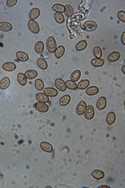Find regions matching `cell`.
<instances>
[{"mask_svg":"<svg viewBox=\"0 0 125 188\" xmlns=\"http://www.w3.org/2000/svg\"><path fill=\"white\" fill-rule=\"evenodd\" d=\"M46 45H47V49L49 53L51 54H54V51L56 50L57 49V43H56V40L54 37H49L48 38L47 41H46Z\"/></svg>","mask_w":125,"mask_h":188,"instance_id":"cell-1","label":"cell"},{"mask_svg":"<svg viewBox=\"0 0 125 188\" xmlns=\"http://www.w3.org/2000/svg\"><path fill=\"white\" fill-rule=\"evenodd\" d=\"M28 27L29 30L34 34H38L40 32V28H39L38 23L34 20H29L28 23Z\"/></svg>","mask_w":125,"mask_h":188,"instance_id":"cell-2","label":"cell"},{"mask_svg":"<svg viewBox=\"0 0 125 188\" xmlns=\"http://www.w3.org/2000/svg\"><path fill=\"white\" fill-rule=\"evenodd\" d=\"M34 108L39 112H42V113H46L48 111L49 107L48 106V105L46 103L44 102H37L34 104Z\"/></svg>","mask_w":125,"mask_h":188,"instance_id":"cell-3","label":"cell"},{"mask_svg":"<svg viewBox=\"0 0 125 188\" xmlns=\"http://www.w3.org/2000/svg\"><path fill=\"white\" fill-rule=\"evenodd\" d=\"M84 116L87 120H92L94 117V109L92 105H87L85 111H84Z\"/></svg>","mask_w":125,"mask_h":188,"instance_id":"cell-4","label":"cell"},{"mask_svg":"<svg viewBox=\"0 0 125 188\" xmlns=\"http://www.w3.org/2000/svg\"><path fill=\"white\" fill-rule=\"evenodd\" d=\"M83 28L89 32H93L97 29V23L94 21H88L83 24Z\"/></svg>","mask_w":125,"mask_h":188,"instance_id":"cell-5","label":"cell"},{"mask_svg":"<svg viewBox=\"0 0 125 188\" xmlns=\"http://www.w3.org/2000/svg\"><path fill=\"white\" fill-rule=\"evenodd\" d=\"M55 86H56V88H57L58 90H60V91H62V92H64V91L67 89L65 82H64L63 79H57L55 80Z\"/></svg>","mask_w":125,"mask_h":188,"instance_id":"cell-6","label":"cell"},{"mask_svg":"<svg viewBox=\"0 0 125 188\" xmlns=\"http://www.w3.org/2000/svg\"><path fill=\"white\" fill-rule=\"evenodd\" d=\"M86 107H87L86 102H85V101H80L79 103V105H77V108H76V113H77V115H83Z\"/></svg>","mask_w":125,"mask_h":188,"instance_id":"cell-7","label":"cell"},{"mask_svg":"<svg viewBox=\"0 0 125 188\" xmlns=\"http://www.w3.org/2000/svg\"><path fill=\"white\" fill-rule=\"evenodd\" d=\"M96 105H97V108L99 111L104 110L106 108V106H107V100H106V98L105 97H100L98 100V101H97Z\"/></svg>","mask_w":125,"mask_h":188,"instance_id":"cell-8","label":"cell"},{"mask_svg":"<svg viewBox=\"0 0 125 188\" xmlns=\"http://www.w3.org/2000/svg\"><path fill=\"white\" fill-rule=\"evenodd\" d=\"M13 29V25L9 22L0 23V30L3 32H9Z\"/></svg>","mask_w":125,"mask_h":188,"instance_id":"cell-9","label":"cell"},{"mask_svg":"<svg viewBox=\"0 0 125 188\" xmlns=\"http://www.w3.org/2000/svg\"><path fill=\"white\" fill-rule=\"evenodd\" d=\"M44 94L48 97H55L58 95V92L56 89L48 87V88L44 89Z\"/></svg>","mask_w":125,"mask_h":188,"instance_id":"cell-10","label":"cell"},{"mask_svg":"<svg viewBox=\"0 0 125 188\" xmlns=\"http://www.w3.org/2000/svg\"><path fill=\"white\" fill-rule=\"evenodd\" d=\"M40 16V9L38 8H34L33 9H31V11L29 13V18L30 20H35L36 19H38Z\"/></svg>","mask_w":125,"mask_h":188,"instance_id":"cell-11","label":"cell"},{"mask_svg":"<svg viewBox=\"0 0 125 188\" xmlns=\"http://www.w3.org/2000/svg\"><path fill=\"white\" fill-rule=\"evenodd\" d=\"M40 147L42 148L43 151H44L48 153H51L53 151V146L52 145L49 144L48 142H46V141H42L40 143Z\"/></svg>","mask_w":125,"mask_h":188,"instance_id":"cell-12","label":"cell"},{"mask_svg":"<svg viewBox=\"0 0 125 188\" xmlns=\"http://www.w3.org/2000/svg\"><path fill=\"white\" fill-rule=\"evenodd\" d=\"M3 69L7 72H12L16 69V65L13 62H7L3 65Z\"/></svg>","mask_w":125,"mask_h":188,"instance_id":"cell-13","label":"cell"},{"mask_svg":"<svg viewBox=\"0 0 125 188\" xmlns=\"http://www.w3.org/2000/svg\"><path fill=\"white\" fill-rule=\"evenodd\" d=\"M64 52H65V48L63 45H60V46L57 47V49H56V50L54 51V55L57 59H60L64 55Z\"/></svg>","mask_w":125,"mask_h":188,"instance_id":"cell-14","label":"cell"},{"mask_svg":"<svg viewBox=\"0 0 125 188\" xmlns=\"http://www.w3.org/2000/svg\"><path fill=\"white\" fill-rule=\"evenodd\" d=\"M119 59H120V53L117 52V51L112 52L108 56V60L109 62H115V61L118 60Z\"/></svg>","mask_w":125,"mask_h":188,"instance_id":"cell-15","label":"cell"},{"mask_svg":"<svg viewBox=\"0 0 125 188\" xmlns=\"http://www.w3.org/2000/svg\"><path fill=\"white\" fill-rule=\"evenodd\" d=\"M36 99L38 102H44V103H48L49 101L48 96H47L44 93H38L36 95Z\"/></svg>","mask_w":125,"mask_h":188,"instance_id":"cell-16","label":"cell"},{"mask_svg":"<svg viewBox=\"0 0 125 188\" xmlns=\"http://www.w3.org/2000/svg\"><path fill=\"white\" fill-rule=\"evenodd\" d=\"M9 85H10V79L8 77L3 78L0 81V89H6L9 87Z\"/></svg>","mask_w":125,"mask_h":188,"instance_id":"cell-17","label":"cell"},{"mask_svg":"<svg viewBox=\"0 0 125 188\" xmlns=\"http://www.w3.org/2000/svg\"><path fill=\"white\" fill-rule=\"evenodd\" d=\"M25 76L27 79H34L35 78L38 76V72L34 69H29V70H27L25 72Z\"/></svg>","mask_w":125,"mask_h":188,"instance_id":"cell-18","label":"cell"},{"mask_svg":"<svg viewBox=\"0 0 125 188\" xmlns=\"http://www.w3.org/2000/svg\"><path fill=\"white\" fill-rule=\"evenodd\" d=\"M34 49H35V52L37 54H42L44 52V44L42 41H38V42H37V44H35Z\"/></svg>","mask_w":125,"mask_h":188,"instance_id":"cell-19","label":"cell"},{"mask_svg":"<svg viewBox=\"0 0 125 188\" xmlns=\"http://www.w3.org/2000/svg\"><path fill=\"white\" fill-rule=\"evenodd\" d=\"M116 120V116H115V114L114 112H109L107 115V118H106V121L107 124L109 125H114V123L115 122Z\"/></svg>","mask_w":125,"mask_h":188,"instance_id":"cell-20","label":"cell"},{"mask_svg":"<svg viewBox=\"0 0 125 188\" xmlns=\"http://www.w3.org/2000/svg\"><path fill=\"white\" fill-rule=\"evenodd\" d=\"M104 176H105L104 172L102 171H99V170H95L92 172V177L97 180H101L104 177Z\"/></svg>","mask_w":125,"mask_h":188,"instance_id":"cell-21","label":"cell"},{"mask_svg":"<svg viewBox=\"0 0 125 188\" xmlns=\"http://www.w3.org/2000/svg\"><path fill=\"white\" fill-rule=\"evenodd\" d=\"M16 56L18 58V59L19 61H22V62H26L28 60V55L24 53V52H22V51H19L17 54H16Z\"/></svg>","mask_w":125,"mask_h":188,"instance_id":"cell-22","label":"cell"},{"mask_svg":"<svg viewBox=\"0 0 125 188\" xmlns=\"http://www.w3.org/2000/svg\"><path fill=\"white\" fill-rule=\"evenodd\" d=\"M70 100H71V97H70L68 95H63V96L62 98H60V100H59V105H60L61 106H66L67 105L69 104Z\"/></svg>","mask_w":125,"mask_h":188,"instance_id":"cell-23","label":"cell"},{"mask_svg":"<svg viewBox=\"0 0 125 188\" xmlns=\"http://www.w3.org/2000/svg\"><path fill=\"white\" fill-rule=\"evenodd\" d=\"M99 89L96 86H91V87H88L86 89V94L88 95H95L99 93Z\"/></svg>","mask_w":125,"mask_h":188,"instance_id":"cell-24","label":"cell"},{"mask_svg":"<svg viewBox=\"0 0 125 188\" xmlns=\"http://www.w3.org/2000/svg\"><path fill=\"white\" fill-rule=\"evenodd\" d=\"M37 65L41 69H48V63L44 59L39 58L37 61Z\"/></svg>","mask_w":125,"mask_h":188,"instance_id":"cell-25","label":"cell"},{"mask_svg":"<svg viewBox=\"0 0 125 188\" xmlns=\"http://www.w3.org/2000/svg\"><path fill=\"white\" fill-rule=\"evenodd\" d=\"M18 81H19V83L21 85H27V82H28V79L26 78L25 76V75L23 74V73H19V75H18Z\"/></svg>","mask_w":125,"mask_h":188,"instance_id":"cell-26","label":"cell"},{"mask_svg":"<svg viewBox=\"0 0 125 188\" xmlns=\"http://www.w3.org/2000/svg\"><path fill=\"white\" fill-rule=\"evenodd\" d=\"M91 64L94 67H101L104 65V60L102 59H98V58H95L93 59H92Z\"/></svg>","mask_w":125,"mask_h":188,"instance_id":"cell-27","label":"cell"},{"mask_svg":"<svg viewBox=\"0 0 125 188\" xmlns=\"http://www.w3.org/2000/svg\"><path fill=\"white\" fill-rule=\"evenodd\" d=\"M81 77V72L80 70H75L72 73V75H70V80L75 82V81H79Z\"/></svg>","mask_w":125,"mask_h":188,"instance_id":"cell-28","label":"cell"},{"mask_svg":"<svg viewBox=\"0 0 125 188\" xmlns=\"http://www.w3.org/2000/svg\"><path fill=\"white\" fill-rule=\"evenodd\" d=\"M89 80L83 79L82 81H79V83L77 85V88L79 89H85L89 87Z\"/></svg>","mask_w":125,"mask_h":188,"instance_id":"cell-29","label":"cell"},{"mask_svg":"<svg viewBox=\"0 0 125 188\" xmlns=\"http://www.w3.org/2000/svg\"><path fill=\"white\" fill-rule=\"evenodd\" d=\"M34 85H35L36 89L38 90V91H42L43 89H44V83L40 79H38L35 80Z\"/></svg>","mask_w":125,"mask_h":188,"instance_id":"cell-30","label":"cell"},{"mask_svg":"<svg viewBox=\"0 0 125 188\" xmlns=\"http://www.w3.org/2000/svg\"><path fill=\"white\" fill-rule=\"evenodd\" d=\"M64 13L66 14L67 17L73 16V8L70 4H67L66 6H64Z\"/></svg>","mask_w":125,"mask_h":188,"instance_id":"cell-31","label":"cell"},{"mask_svg":"<svg viewBox=\"0 0 125 188\" xmlns=\"http://www.w3.org/2000/svg\"><path fill=\"white\" fill-rule=\"evenodd\" d=\"M87 45H88L87 41L82 40V41H80V42H79L78 44H76L75 48H76V49L78 51H82V50H83V49H85L87 48Z\"/></svg>","mask_w":125,"mask_h":188,"instance_id":"cell-32","label":"cell"},{"mask_svg":"<svg viewBox=\"0 0 125 188\" xmlns=\"http://www.w3.org/2000/svg\"><path fill=\"white\" fill-rule=\"evenodd\" d=\"M93 55L96 58L98 59H101V57L103 55V52L101 48L99 46H96L93 48Z\"/></svg>","mask_w":125,"mask_h":188,"instance_id":"cell-33","label":"cell"},{"mask_svg":"<svg viewBox=\"0 0 125 188\" xmlns=\"http://www.w3.org/2000/svg\"><path fill=\"white\" fill-rule=\"evenodd\" d=\"M53 9L56 12V13H62L64 12V6L62 5V4H60V3H56V4H54V5L53 6Z\"/></svg>","mask_w":125,"mask_h":188,"instance_id":"cell-34","label":"cell"},{"mask_svg":"<svg viewBox=\"0 0 125 188\" xmlns=\"http://www.w3.org/2000/svg\"><path fill=\"white\" fill-rule=\"evenodd\" d=\"M54 19L58 23H63L64 22V17L60 13H54Z\"/></svg>","mask_w":125,"mask_h":188,"instance_id":"cell-35","label":"cell"},{"mask_svg":"<svg viewBox=\"0 0 125 188\" xmlns=\"http://www.w3.org/2000/svg\"><path fill=\"white\" fill-rule=\"evenodd\" d=\"M65 84H66V87L69 89H71V90H74V89H78L77 88L76 83L73 82V81H72V80H67V81L65 82Z\"/></svg>","mask_w":125,"mask_h":188,"instance_id":"cell-36","label":"cell"},{"mask_svg":"<svg viewBox=\"0 0 125 188\" xmlns=\"http://www.w3.org/2000/svg\"><path fill=\"white\" fill-rule=\"evenodd\" d=\"M118 18L120 21L125 22V12L124 11H119L118 13Z\"/></svg>","mask_w":125,"mask_h":188,"instance_id":"cell-37","label":"cell"},{"mask_svg":"<svg viewBox=\"0 0 125 188\" xmlns=\"http://www.w3.org/2000/svg\"><path fill=\"white\" fill-rule=\"evenodd\" d=\"M16 3H17V0H9V1H7V3H6L7 6H8L9 8L13 7L14 5H16Z\"/></svg>","mask_w":125,"mask_h":188,"instance_id":"cell-38","label":"cell"},{"mask_svg":"<svg viewBox=\"0 0 125 188\" xmlns=\"http://www.w3.org/2000/svg\"><path fill=\"white\" fill-rule=\"evenodd\" d=\"M121 42L123 44H125V33H123L121 36Z\"/></svg>","mask_w":125,"mask_h":188,"instance_id":"cell-39","label":"cell"},{"mask_svg":"<svg viewBox=\"0 0 125 188\" xmlns=\"http://www.w3.org/2000/svg\"><path fill=\"white\" fill-rule=\"evenodd\" d=\"M122 71H123L124 74H125V66H123V68H122Z\"/></svg>","mask_w":125,"mask_h":188,"instance_id":"cell-40","label":"cell"}]
</instances>
